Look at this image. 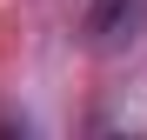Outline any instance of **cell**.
Instances as JSON below:
<instances>
[{
	"mask_svg": "<svg viewBox=\"0 0 147 140\" xmlns=\"http://www.w3.org/2000/svg\"><path fill=\"white\" fill-rule=\"evenodd\" d=\"M140 27H147V0H94L87 20H80V33H87L94 47H107V54L127 47Z\"/></svg>",
	"mask_w": 147,
	"mask_h": 140,
	"instance_id": "6da1fadb",
	"label": "cell"
}]
</instances>
